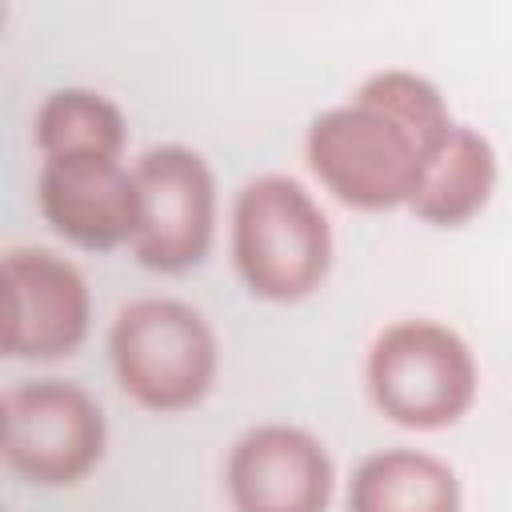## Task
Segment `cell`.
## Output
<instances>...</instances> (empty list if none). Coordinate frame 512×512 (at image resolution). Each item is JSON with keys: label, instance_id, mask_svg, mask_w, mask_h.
Returning <instances> with one entry per match:
<instances>
[{"label": "cell", "instance_id": "cell-6", "mask_svg": "<svg viewBox=\"0 0 512 512\" xmlns=\"http://www.w3.org/2000/svg\"><path fill=\"white\" fill-rule=\"evenodd\" d=\"M140 224L128 244L132 260L160 276L200 268L216 240V176L188 144H156L132 160Z\"/></svg>", "mask_w": 512, "mask_h": 512}, {"label": "cell", "instance_id": "cell-11", "mask_svg": "<svg viewBox=\"0 0 512 512\" xmlns=\"http://www.w3.org/2000/svg\"><path fill=\"white\" fill-rule=\"evenodd\" d=\"M348 512H464V488L448 460L424 448H380L352 468Z\"/></svg>", "mask_w": 512, "mask_h": 512}, {"label": "cell", "instance_id": "cell-8", "mask_svg": "<svg viewBox=\"0 0 512 512\" xmlns=\"http://www.w3.org/2000/svg\"><path fill=\"white\" fill-rule=\"evenodd\" d=\"M232 512H328L336 464L324 440L300 424H256L224 456Z\"/></svg>", "mask_w": 512, "mask_h": 512}, {"label": "cell", "instance_id": "cell-10", "mask_svg": "<svg viewBox=\"0 0 512 512\" xmlns=\"http://www.w3.org/2000/svg\"><path fill=\"white\" fill-rule=\"evenodd\" d=\"M496 180L500 160L492 140L480 128L456 120L440 148L424 160L408 212L428 228H464L488 208Z\"/></svg>", "mask_w": 512, "mask_h": 512}, {"label": "cell", "instance_id": "cell-2", "mask_svg": "<svg viewBox=\"0 0 512 512\" xmlns=\"http://www.w3.org/2000/svg\"><path fill=\"white\" fill-rule=\"evenodd\" d=\"M228 252L240 284L268 304L316 296L332 272L336 236L320 200L284 172L252 176L228 212Z\"/></svg>", "mask_w": 512, "mask_h": 512}, {"label": "cell", "instance_id": "cell-9", "mask_svg": "<svg viewBox=\"0 0 512 512\" xmlns=\"http://www.w3.org/2000/svg\"><path fill=\"white\" fill-rule=\"evenodd\" d=\"M36 204L64 244L92 256L128 248L140 224V192L124 156H44Z\"/></svg>", "mask_w": 512, "mask_h": 512}, {"label": "cell", "instance_id": "cell-4", "mask_svg": "<svg viewBox=\"0 0 512 512\" xmlns=\"http://www.w3.org/2000/svg\"><path fill=\"white\" fill-rule=\"evenodd\" d=\"M364 388L388 424L444 432L472 412L480 396V364L472 344L444 320L404 316L372 336Z\"/></svg>", "mask_w": 512, "mask_h": 512}, {"label": "cell", "instance_id": "cell-1", "mask_svg": "<svg viewBox=\"0 0 512 512\" xmlns=\"http://www.w3.org/2000/svg\"><path fill=\"white\" fill-rule=\"evenodd\" d=\"M444 92L412 68L372 72L352 100L312 116L304 164L320 188L352 212L408 208L424 160L452 132Z\"/></svg>", "mask_w": 512, "mask_h": 512}, {"label": "cell", "instance_id": "cell-3", "mask_svg": "<svg viewBox=\"0 0 512 512\" xmlns=\"http://www.w3.org/2000/svg\"><path fill=\"white\" fill-rule=\"evenodd\" d=\"M116 388L144 412L180 416L208 400L220 376V340L208 316L180 296L128 300L108 324Z\"/></svg>", "mask_w": 512, "mask_h": 512}, {"label": "cell", "instance_id": "cell-5", "mask_svg": "<svg viewBox=\"0 0 512 512\" xmlns=\"http://www.w3.org/2000/svg\"><path fill=\"white\" fill-rule=\"evenodd\" d=\"M108 452L100 400L64 376L20 380L4 392V464L32 488H76Z\"/></svg>", "mask_w": 512, "mask_h": 512}, {"label": "cell", "instance_id": "cell-7", "mask_svg": "<svg viewBox=\"0 0 512 512\" xmlns=\"http://www.w3.org/2000/svg\"><path fill=\"white\" fill-rule=\"evenodd\" d=\"M92 328V292L84 272L44 248L16 244L4 252V356L52 364L80 352Z\"/></svg>", "mask_w": 512, "mask_h": 512}, {"label": "cell", "instance_id": "cell-12", "mask_svg": "<svg viewBox=\"0 0 512 512\" xmlns=\"http://www.w3.org/2000/svg\"><path fill=\"white\" fill-rule=\"evenodd\" d=\"M32 140L40 156H124L128 120L120 104L96 88H56L40 100L32 120Z\"/></svg>", "mask_w": 512, "mask_h": 512}]
</instances>
